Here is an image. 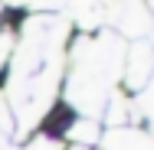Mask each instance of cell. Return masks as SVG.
<instances>
[{
    "mask_svg": "<svg viewBox=\"0 0 154 150\" xmlns=\"http://www.w3.org/2000/svg\"><path fill=\"white\" fill-rule=\"evenodd\" d=\"M0 150H17V147H13V144H10V137H7L3 131H0Z\"/></svg>",
    "mask_w": 154,
    "mask_h": 150,
    "instance_id": "8fae6325",
    "label": "cell"
},
{
    "mask_svg": "<svg viewBox=\"0 0 154 150\" xmlns=\"http://www.w3.org/2000/svg\"><path fill=\"white\" fill-rule=\"evenodd\" d=\"M151 62H154V52H151V39H134L128 43V52H125V85L131 91H141L148 88V78H151Z\"/></svg>",
    "mask_w": 154,
    "mask_h": 150,
    "instance_id": "277c9868",
    "label": "cell"
},
{
    "mask_svg": "<svg viewBox=\"0 0 154 150\" xmlns=\"http://www.w3.org/2000/svg\"><path fill=\"white\" fill-rule=\"evenodd\" d=\"M102 147L105 150H151V134L141 131V127H108L102 137Z\"/></svg>",
    "mask_w": 154,
    "mask_h": 150,
    "instance_id": "5b68a950",
    "label": "cell"
},
{
    "mask_svg": "<svg viewBox=\"0 0 154 150\" xmlns=\"http://www.w3.org/2000/svg\"><path fill=\"white\" fill-rule=\"evenodd\" d=\"M131 114V101L125 98L122 91H115L112 98H108V104L102 108V118L108 121L112 127H125V118Z\"/></svg>",
    "mask_w": 154,
    "mask_h": 150,
    "instance_id": "52a82bcc",
    "label": "cell"
},
{
    "mask_svg": "<svg viewBox=\"0 0 154 150\" xmlns=\"http://www.w3.org/2000/svg\"><path fill=\"white\" fill-rule=\"evenodd\" d=\"M98 137H102V127H98V121L92 118H79L72 127H69V140H72V147H92L98 144Z\"/></svg>",
    "mask_w": 154,
    "mask_h": 150,
    "instance_id": "8992f818",
    "label": "cell"
},
{
    "mask_svg": "<svg viewBox=\"0 0 154 150\" xmlns=\"http://www.w3.org/2000/svg\"><path fill=\"white\" fill-rule=\"evenodd\" d=\"M72 150H85V147H72Z\"/></svg>",
    "mask_w": 154,
    "mask_h": 150,
    "instance_id": "7c38bea8",
    "label": "cell"
},
{
    "mask_svg": "<svg viewBox=\"0 0 154 150\" xmlns=\"http://www.w3.org/2000/svg\"><path fill=\"white\" fill-rule=\"evenodd\" d=\"M105 23H112L115 36H122L125 43L151 36V13L141 3H105Z\"/></svg>",
    "mask_w": 154,
    "mask_h": 150,
    "instance_id": "3957f363",
    "label": "cell"
},
{
    "mask_svg": "<svg viewBox=\"0 0 154 150\" xmlns=\"http://www.w3.org/2000/svg\"><path fill=\"white\" fill-rule=\"evenodd\" d=\"M10 52H13V33H0V65L7 62Z\"/></svg>",
    "mask_w": 154,
    "mask_h": 150,
    "instance_id": "9c48e42d",
    "label": "cell"
},
{
    "mask_svg": "<svg viewBox=\"0 0 154 150\" xmlns=\"http://www.w3.org/2000/svg\"><path fill=\"white\" fill-rule=\"evenodd\" d=\"M128 43L115 33H102V36H82L72 49V75H69V104L82 114V118H102V108L108 104V98L115 95V85L122 78V65Z\"/></svg>",
    "mask_w": 154,
    "mask_h": 150,
    "instance_id": "7a4b0ae2",
    "label": "cell"
},
{
    "mask_svg": "<svg viewBox=\"0 0 154 150\" xmlns=\"http://www.w3.org/2000/svg\"><path fill=\"white\" fill-rule=\"evenodd\" d=\"M69 36V20L56 13L30 16L23 39L13 46V72L7 85V104L13 114V134L26 137L49 111L62 75V46Z\"/></svg>",
    "mask_w": 154,
    "mask_h": 150,
    "instance_id": "6da1fadb",
    "label": "cell"
},
{
    "mask_svg": "<svg viewBox=\"0 0 154 150\" xmlns=\"http://www.w3.org/2000/svg\"><path fill=\"white\" fill-rule=\"evenodd\" d=\"M26 150H59V144H56V140H46V137H36Z\"/></svg>",
    "mask_w": 154,
    "mask_h": 150,
    "instance_id": "30bf717a",
    "label": "cell"
},
{
    "mask_svg": "<svg viewBox=\"0 0 154 150\" xmlns=\"http://www.w3.org/2000/svg\"><path fill=\"white\" fill-rule=\"evenodd\" d=\"M134 114L141 121H151V88H141V98L134 104Z\"/></svg>",
    "mask_w": 154,
    "mask_h": 150,
    "instance_id": "ba28073f",
    "label": "cell"
}]
</instances>
